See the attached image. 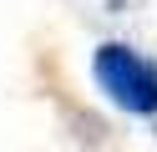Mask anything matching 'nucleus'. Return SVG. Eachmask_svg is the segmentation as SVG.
<instances>
[{
	"label": "nucleus",
	"instance_id": "1",
	"mask_svg": "<svg viewBox=\"0 0 157 152\" xmlns=\"http://www.w3.org/2000/svg\"><path fill=\"white\" fill-rule=\"evenodd\" d=\"M91 76L101 96L127 117H157V61L132 41H101L91 51Z\"/></svg>",
	"mask_w": 157,
	"mask_h": 152
}]
</instances>
